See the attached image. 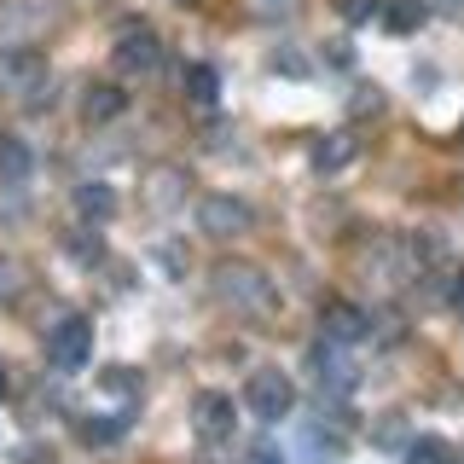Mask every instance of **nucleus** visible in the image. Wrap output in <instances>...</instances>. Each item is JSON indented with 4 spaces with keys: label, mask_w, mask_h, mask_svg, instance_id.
<instances>
[{
    "label": "nucleus",
    "mask_w": 464,
    "mask_h": 464,
    "mask_svg": "<svg viewBox=\"0 0 464 464\" xmlns=\"http://www.w3.org/2000/svg\"><path fill=\"white\" fill-rule=\"evenodd\" d=\"M401 464H453V447L435 441V435H418V441L401 453Z\"/></svg>",
    "instance_id": "obj_17"
},
{
    "label": "nucleus",
    "mask_w": 464,
    "mask_h": 464,
    "mask_svg": "<svg viewBox=\"0 0 464 464\" xmlns=\"http://www.w3.org/2000/svg\"><path fill=\"white\" fill-rule=\"evenodd\" d=\"M116 435H122V418H82V441L87 447H105Z\"/></svg>",
    "instance_id": "obj_18"
},
{
    "label": "nucleus",
    "mask_w": 464,
    "mask_h": 464,
    "mask_svg": "<svg viewBox=\"0 0 464 464\" xmlns=\"http://www.w3.org/2000/svg\"><path fill=\"white\" fill-rule=\"evenodd\" d=\"M180 87H186V99H192V105H203V111H209L215 99H221V76H215L209 64H186Z\"/></svg>",
    "instance_id": "obj_14"
},
{
    "label": "nucleus",
    "mask_w": 464,
    "mask_h": 464,
    "mask_svg": "<svg viewBox=\"0 0 464 464\" xmlns=\"http://www.w3.org/2000/svg\"><path fill=\"white\" fill-rule=\"evenodd\" d=\"M41 87H47V58L35 47H0V93L35 99Z\"/></svg>",
    "instance_id": "obj_3"
},
{
    "label": "nucleus",
    "mask_w": 464,
    "mask_h": 464,
    "mask_svg": "<svg viewBox=\"0 0 464 464\" xmlns=\"http://www.w3.org/2000/svg\"><path fill=\"white\" fill-rule=\"evenodd\" d=\"M76 215H82V221H111V215H116V192L105 180H82L76 186Z\"/></svg>",
    "instance_id": "obj_13"
},
{
    "label": "nucleus",
    "mask_w": 464,
    "mask_h": 464,
    "mask_svg": "<svg viewBox=\"0 0 464 464\" xmlns=\"http://www.w3.org/2000/svg\"><path fill=\"white\" fill-rule=\"evenodd\" d=\"M87 354H93V325H87L82 314H64V319L47 331V360H53L58 372H82Z\"/></svg>",
    "instance_id": "obj_4"
},
{
    "label": "nucleus",
    "mask_w": 464,
    "mask_h": 464,
    "mask_svg": "<svg viewBox=\"0 0 464 464\" xmlns=\"http://www.w3.org/2000/svg\"><path fill=\"white\" fill-rule=\"evenodd\" d=\"M70 250H76V256L87 261V256H99V238H70Z\"/></svg>",
    "instance_id": "obj_22"
},
{
    "label": "nucleus",
    "mask_w": 464,
    "mask_h": 464,
    "mask_svg": "<svg viewBox=\"0 0 464 464\" xmlns=\"http://www.w3.org/2000/svg\"><path fill=\"white\" fill-rule=\"evenodd\" d=\"M128 111V93H122V87H111V82H93V87H87V93H82V116H87V122H116V116H122Z\"/></svg>",
    "instance_id": "obj_10"
},
{
    "label": "nucleus",
    "mask_w": 464,
    "mask_h": 464,
    "mask_svg": "<svg viewBox=\"0 0 464 464\" xmlns=\"http://www.w3.org/2000/svg\"><path fill=\"white\" fill-rule=\"evenodd\" d=\"M383 12V0H343V18L348 24H366V18H377Z\"/></svg>",
    "instance_id": "obj_19"
},
{
    "label": "nucleus",
    "mask_w": 464,
    "mask_h": 464,
    "mask_svg": "<svg viewBox=\"0 0 464 464\" xmlns=\"http://www.w3.org/2000/svg\"><path fill=\"white\" fill-rule=\"evenodd\" d=\"M186 169H151V186H145V203H151V209H174V203L186 198Z\"/></svg>",
    "instance_id": "obj_12"
},
{
    "label": "nucleus",
    "mask_w": 464,
    "mask_h": 464,
    "mask_svg": "<svg viewBox=\"0 0 464 464\" xmlns=\"http://www.w3.org/2000/svg\"><path fill=\"white\" fill-rule=\"evenodd\" d=\"M424 18H430V0H383V24L395 35H412Z\"/></svg>",
    "instance_id": "obj_16"
},
{
    "label": "nucleus",
    "mask_w": 464,
    "mask_h": 464,
    "mask_svg": "<svg viewBox=\"0 0 464 464\" xmlns=\"http://www.w3.org/2000/svg\"><path fill=\"white\" fill-rule=\"evenodd\" d=\"M447 302H453V308L464 314V267L453 273V279H447Z\"/></svg>",
    "instance_id": "obj_20"
},
{
    "label": "nucleus",
    "mask_w": 464,
    "mask_h": 464,
    "mask_svg": "<svg viewBox=\"0 0 464 464\" xmlns=\"http://www.w3.org/2000/svg\"><path fill=\"white\" fill-rule=\"evenodd\" d=\"M215 296H221L232 314H250V319H267L279 308L273 279L261 267H250V261H221V267H215Z\"/></svg>",
    "instance_id": "obj_1"
},
{
    "label": "nucleus",
    "mask_w": 464,
    "mask_h": 464,
    "mask_svg": "<svg viewBox=\"0 0 464 464\" xmlns=\"http://www.w3.org/2000/svg\"><path fill=\"white\" fill-rule=\"evenodd\" d=\"M296 0H261V12H290Z\"/></svg>",
    "instance_id": "obj_24"
},
{
    "label": "nucleus",
    "mask_w": 464,
    "mask_h": 464,
    "mask_svg": "<svg viewBox=\"0 0 464 464\" xmlns=\"http://www.w3.org/2000/svg\"><path fill=\"white\" fill-rule=\"evenodd\" d=\"M354 151H360V140L354 134H325V140H319L314 145V169H343V163H354Z\"/></svg>",
    "instance_id": "obj_15"
},
{
    "label": "nucleus",
    "mask_w": 464,
    "mask_h": 464,
    "mask_svg": "<svg viewBox=\"0 0 464 464\" xmlns=\"http://www.w3.org/2000/svg\"><path fill=\"white\" fill-rule=\"evenodd\" d=\"M244 406H250L261 424H279V418H290V406H296V383H290V372H279V366L250 372V383H244Z\"/></svg>",
    "instance_id": "obj_2"
},
{
    "label": "nucleus",
    "mask_w": 464,
    "mask_h": 464,
    "mask_svg": "<svg viewBox=\"0 0 464 464\" xmlns=\"http://www.w3.org/2000/svg\"><path fill=\"white\" fill-rule=\"evenodd\" d=\"M314 372H319V395H348V389L360 383V372L348 366L343 348H331V343L314 348Z\"/></svg>",
    "instance_id": "obj_9"
},
{
    "label": "nucleus",
    "mask_w": 464,
    "mask_h": 464,
    "mask_svg": "<svg viewBox=\"0 0 464 464\" xmlns=\"http://www.w3.org/2000/svg\"><path fill=\"white\" fill-rule=\"evenodd\" d=\"M116 70H122V76H157V70H163V41H157V29H122V35H116Z\"/></svg>",
    "instance_id": "obj_5"
},
{
    "label": "nucleus",
    "mask_w": 464,
    "mask_h": 464,
    "mask_svg": "<svg viewBox=\"0 0 464 464\" xmlns=\"http://www.w3.org/2000/svg\"><path fill=\"white\" fill-rule=\"evenodd\" d=\"M256 464H285V453L279 447H256Z\"/></svg>",
    "instance_id": "obj_23"
},
{
    "label": "nucleus",
    "mask_w": 464,
    "mask_h": 464,
    "mask_svg": "<svg viewBox=\"0 0 464 464\" xmlns=\"http://www.w3.org/2000/svg\"><path fill=\"white\" fill-rule=\"evenodd\" d=\"M198 227L209 232V238H238V232H250V227H256V209H250L244 198L215 192V198H203V203H198Z\"/></svg>",
    "instance_id": "obj_6"
},
{
    "label": "nucleus",
    "mask_w": 464,
    "mask_h": 464,
    "mask_svg": "<svg viewBox=\"0 0 464 464\" xmlns=\"http://www.w3.org/2000/svg\"><path fill=\"white\" fill-rule=\"evenodd\" d=\"M35 174V151L18 140V134H0V180L6 186H24Z\"/></svg>",
    "instance_id": "obj_11"
},
{
    "label": "nucleus",
    "mask_w": 464,
    "mask_h": 464,
    "mask_svg": "<svg viewBox=\"0 0 464 464\" xmlns=\"http://www.w3.org/2000/svg\"><path fill=\"white\" fill-rule=\"evenodd\" d=\"M0 395H6V366H0Z\"/></svg>",
    "instance_id": "obj_25"
},
{
    "label": "nucleus",
    "mask_w": 464,
    "mask_h": 464,
    "mask_svg": "<svg viewBox=\"0 0 464 464\" xmlns=\"http://www.w3.org/2000/svg\"><path fill=\"white\" fill-rule=\"evenodd\" d=\"M232 424H238V418H232V395H221V389H203V395L192 401V430H198V441H227L232 435Z\"/></svg>",
    "instance_id": "obj_8"
},
{
    "label": "nucleus",
    "mask_w": 464,
    "mask_h": 464,
    "mask_svg": "<svg viewBox=\"0 0 464 464\" xmlns=\"http://www.w3.org/2000/svg\"><path fill=\"white\" fill-rule=\"evenodd\" d=\"M372 337V319L354 308V302H331L325 314H319V343H331V348H354V343H366Z\"/></svg>",
    "instance_id": "obj_7"
},
{
    "label": "nucleus",
    "mask_w": 464,
    "mask_h": 464,
    "mask_svg": "<svg viewBox=\"0 0 464 464\" xmlns=\"http://www.w3.org/2000/svg\"><path fill=\"white\" fill-rule=\"evenodd\" d=\"M354 111H383V93H377V87H366V93L354 99Z\"/></svg>",
    "instance_id": "obj_21"
}]
</instances>
